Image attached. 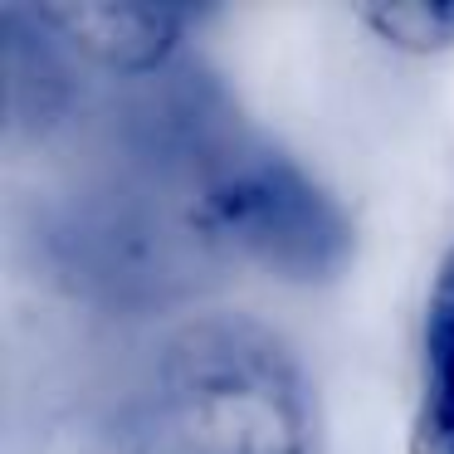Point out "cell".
<instances>
[{"instance_id":"1","label":"cell","mask_w":454,"mask_h":454,"mask_svg":"<svg viewBox=\"0 0 454 454\" xmlns=\"http://www.w3.org/2000/svg\"><path fill=\"white\" fill-rule=\"evenodd\" d=\"M157 415L176 454H327L303 356L249 313L186 317L161 342Z\"/></svg>"},{"instance_id":"2","label":"cell","mask_w":454,"mask_h":454,"mask_svg":"<svg viewBox=\"0 0 454 454\" xmlns=\"http://www.w3.org/2000/svg\"><path fill=\"white\" fill-rule=\"evenodd\" d=\"M191 225L206 245L284 284H333L356 254V230L337 196L264 142H225L206 161Z\"/></svg>"},{"instance_id":"3","label":"cell","mask_w":454,"mask_h":454,"mask_svg":"<svg viewBox=\"0 0 454 454\" xmlns=\"http://www.w3.org/2000/svg\"><path fill=\"white\" fill-rule=\"evenodd\" d=\"M30 15L59 40V50L118 79H147L176 59L191 11L181 5H113V0H50Z\"/></svg>"},{"instance_id":"4","label":"cell","mask_w":454,"mask_h":454,"mask_svg":"<svg viewBox=\"0 0 454 454\" xmlns=\"http://www.w3.org/2000/svg\"><path fill=\"white\" fill-rule=\"evenodd\" d=\"M425 386L411 425V454H454V249L434 269L425 298Z\"/></svg>"},{"instance_id":"5","label":"cell","mask_w":454,"mask_h":454,"mask_svg":"<svg viewBox=\"0 0 454 454\" xmlns=\"http://www.w3.org/2000/svg\"><path fill=\"white\" fill-rule=\"evenodd\" d=\"M5 103L15 122H44L59 118L69 83L59 64V40L30 15V5H5Z\"/></svg>"},{"instance_id":"6","label":"cell","mask_w":454,"mask_h":454,"mask_svg":"<svg viewBox=\"0 0 454 454\" xmlns=\"http://www.w3.org/2000/svg\"><path fill=\"white\" fill-rule=\"evenodd\" d=\"M356 20L386 50L411 54V59L454 50V5H440V0H376L356 11Z\"/></svg>"}]
</instances>
